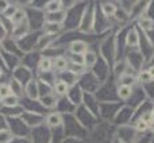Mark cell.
I'll list each match as a JSON object with an SVG mask.
<instances>
[{
  "mask_svg": "<svg viewBox=\"0 0 154 143\" xmlns=\"http://www.w3.org/2000/svg\"><path fill=\"white\" fill-rule=\"evenodd\" d=\"M116 93H118V97H119L120 100H128L134 93V88L128 87V85H119Z\"/></svg>",
  "mask_w": 154,
  "mask_h": 143,
  "instance_id": "cell-1",
  "label": "cell"
},
{
  "mask_svg": "<svg viewBox=\"0 0 154 143\" xmlns=\"http://www.w3.org/2000/svg\"><path fill=\"white\" fill-rule=\"evenodd\" d=\"M126 45L128 46V47H138L139 45V35L138 32H137L135 29L130 30L127 34V37H126Z\"/></svg>",
  "mask_w": 154,
  "mask_h": 143,
  "instance_id": "cell-2",
  "label": "cell"
},
{
  "mask_svg": "<svg viewBox=\"0 0 154 143\" xmlns=\"http://www.w3.org/2000/svg\"><path fill=\"white\" fill-rule=\"evenodd\" d=\"M138 26L141 27L143 31L149 32L154 30V20L150 16H141V18L138 19Z\"/></svg>",
  "mask_w": 154,
  "mask_h": 143,
  "instance_id": "cell-3",
  "label": "cell"
},
{
  "mask_svg": "<svg viewBox=\"0 0 154 143\" xmlns=\"http://www.w3.org/2000/svg\"><path fill=\"white\" fill-rule=\"evenodd\" d=\"M88 50V46L85 42L82 41H75V42L70 45V51L75 54H82V53H87Z\"/></svg>",
  "mask_w": 154,
  "mask_h": 143,
  "instance_id": "cell-4",
  "label": "cell"
},
{
  "mask_svg": "<svg viewBox=\"0 0 154 143\" xmlns=\"http://www.w3.org/2000/svg\"><path fill=\"white\" fill-rule=\"evenodd\" d=\"M116 5L114 4V3H108V2H104L103 4H101V12L104 14L106 16H114L116 15Z\"/></svg>",
  "mask_w": 154,
  "mask_h": 143,
  "instance_id": "cell-5",
  "label": "cell"
},
{
  "mask_svg": "<svg viewBox=\"0 0 154 143\" xmlns=\"http://www.w3.org/2000/svg\"><path fill=\"white\" fill-rule=\"evenodd\" d=\"M137 81H138L137 77L131 76V74H122V76H120V85H128V87H133Z\"/></svg>",
  "mask_w": 154,
  "mask_h": 143,
  "instance_id": "cell-6",
  "label": "cell"
},
{
  "mask_svg": "<svg viewBox=\"0 0 154 143\" xmlns=\"http://www.w3.org/2000/svg\"><path fill=\"white\" fill-rule=\"evenodd\" d=\"M68 66H69V62H68V59L65 58V57H58V58H56V61H54V68H56L57 70H64V69H66Z\"/></svg>",
  "mask_w": 154,
  "mask_h": 143,
  "instance_id": "cell-7",
  "label": "cell"
},
{
  "mask_svg": "<svg viewBox=\"0 0 154 143\" xmlns=\"http://www.w3.org/2000/svg\"><path fill=\"white\" fill-rule=\"evenodd\" d=\"M51 68H53V62H51V59L48 58V57H43L39 61V69L42 72H49Z\"/></svg>",
  "mask_w": 154,
  "mask_h": 143,
  "instance_id": "cell-8",
  "label": "cell"
},
{
  "mask_svg": "<svg viewBox=\"0 0 154 143\" xmlns=\"http://www.w3.org/2000/svg\"><path fill=\"white\" fill-rule=\"evenodd\" d=\"M61 116L58 114H51L48 116V124L51 126V127H57V126L61 124Z\"/></svg>",
  "mask_w": 154,
  "mask_h": 143,
  "instance_id": "cell-9",
  "label": "cell"
},
{
  "mask_svg": "<svg viewBox=\"0 0 154 143\" xmlns=\"http://www.w3.org/2000/svg\"><path fill=\"white\" fill-rule=\"evenodd\" d=\"M54 88H56V92L62 96V95H66L68 89H69V85H68L65 81H57Z\"/></svg>",
  "mask_w": 154,
  "mask_h": 143,
  "instance_id": "cell-10",
  "label": "cell"
},
{
  "mask_svg": "<svg viewBox=\"0 0 154 143\" xmlns=\"http://www.w3.org/2000/svg\"><path fill=\"white\" fill-rule=\"evenodd\" d=\"M137 80H138L139 82H142V84H147V82L153 81V78L150 77V74H149V72H147V70H141V72H139Z\"/></svg>",
  "mask_w": 154,
  "mask_h": 143,
  "instance_id": "cell-11",
  "label": "cell"
},
{
  "mask_svg": "<svg viewBox=\"0 0 154 143\" xmlns=\"http://www.w3.org/2000/svg\"><path fill=\"white\" fill-rule=\"evenodd\" d=\"M135 130L138 131V132H146V131L149 130V124H147L146 122H143V120L138 119L135 123Z\"/></svg>",
  "mask_w": 154,
  "mask_h": 143,
  "instance_id": "cell-12",
  "label": "cell"
},
{
  "mask_svg": "<svg viewBox=\"0 0 154 143\" xmlns=\"http://www.w3.org/2000/svg\"><path fill=\"white\" fill-rule=\"evenodd\" d=\"M60 8H61V2H49L48 4H46V10H48L49 12H56Z\"/></svg>",
  "mask_w": 154,
  "mask_h": 143,
  "instance_id": "cell-13",
  "label": "cell"
},
{
  "mask_svg": "<svg viewBox=\"0 0 154 143\" xmlns=\"http://www.w3.org/2000/svg\"><path fill=\"white\" fill-rule=\"evenodd\" d=\"M23 19H24V12L20 10L15 11V12L11 15V20H12L14 23H19V22H22Z\"/></svg>",
  "mask_w": 154,
  "mask_h": 143,
  "instance_id": "cell-14",
  "label": "cell"
},
{
  "mask_svg": "<svg viewBox=\"0 0 154 143\" xmlns=\"http://www.w3.org/2000/svg\"><path fill=\"white\" fill-rule=\"evenodd\" d=\"M84 61H85V64H88V66H91V65H93L96 62V56L93 53H87Z\"/></svg>",
  "mask_w": 154,
  "mask_h": 143,
  "instance_id": "cell-15",
  "label": "cell"
},
{
  "mask_svg": "<svg viewBox=\"0 0 154 143\" xmlns=\"http://www.w3.org/2000/svg\"><path fill=\"white\" fill-rule=\"evenodd\" d=\"M0 96L2 97H8V96H11V89L10 87H7V85H2L0 87Z\"/></svg>",
  "mask_w": 154,
  "mask_h": 143,
  "instance_id": "cell-16",
  "label": "cell"
},
{
  "mask_svg": "<svg viewBox=\"0 0 154 143\" xmlns=\"http://www.w3.org/2000/svg\"><path fill=\"white\" fill-rule=\"evenodd\" d=\"M3 103H4L5 105H15V104H16V97H15V96H12V97H11V96H8V97H5L4 100H3Z\"/></svg>",
  "mask_w": 154,
  "mask_h": 143,
  "instance_id": "cell-17",
  "label": "cell"
},
{
  "mask_svg": "<svg viewBox=\"0 0 154 143\" xmlns=\"http://www.w3.org/2000/svg\"><path fill=\"white\" fill-rule=\"evenodd\" d=\"M147 72H149V74H150V77H152V78L154 80V65H150L149 68H147L146 69Z\"/></svg>",
  "mask_w": 154,
  "mask_h": 143,
  "instance_id": "cell-18",
  "label": "cell"
},
{
  "mask_svg": "<svg viewBox=\"0 0 154 143\" xmlns=\"http://www.w3.org/2000/svg\"><path fill=\"white\" fill-rule=\"evenodd\" d=\"M149 130H150V131H152V132L154 134V120H153V122L149 124Z\"/></svg>",
  "mask_w": 154,
  "mask_h": 143,
  "instance_id": "cell-19",
  "label": "cell"
},
{
  "mask_svg": "<svg viewBox=\"0 0 154 143\" xmlns=\"http://www.w3.org/2000/svg\"><path fill=\"white\" fill-rule=\"evenodd\" d=\"M152 117H153V120H154V108L152 109Z\"/></svg>",
  "mask_w": 154,
  "mask_h": 143,
  "instance_id": "cell-20",
  "label": "cell"
},
{
  "mask_svg": "<svg viewBox=\"0 0 154 143\" xmlns=\"http://www.w3.org/2000/svg\"><path fill=\"white\" fill-rule=\"evenodd\" d=\"M0 76H2V68H0Z\"/></svg>",
  "mask_w": 154,
  "mask_h": 143,
  "instance_id": "cell-21",
  "label": "cell"
},
{
  "mask_svg": "<svg viewBox=\"0 0 154 143\" xmlns=\"http://www.w3.org/2000/svg\"><path fill=\"white\" fill-rule=\"evenodd\" d=\"M2 99H3V97H2V96H0V101H2Z\"/></svg>",
  "mask_w": 154,
  "mask_h": 143,
  "instance_id": "cell-22",
  "label": "cell"
}]
</instances>
